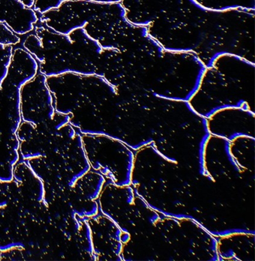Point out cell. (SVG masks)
<instances>
[{
	"label": "cell",
	"instance_id": "obj_3",
	"mask_svg": "<svg viewBox=\"0 0 255 261\" xmlns=\"http://www.w3.org/2000/svg\"><path fill=\"white\" fill-rule=\"evenodd\" d=\"M21 42L16 35L4 23H0V85L7 75L14 47Z\"/></svg>",
	"mask_w": 255,
	"mask_h": 261
},
{
	"label": "cell",
	"instance_id": "obj_2",
	"mask_svg": "<svg viewBox=\"0 0 255 261\" xmlns=\"http://www.w3.org/2000/svg\"><path fill=\"white\" fill-rule=\"evenodd\" d=\"M38 21L37 13L20 0H0V23L6 24L16 35L31 33Z\"/></svg>",
	"mask_w": 255,
	"mask_h": 261
},
{
	"label": "cell",
	"instance_id": "obj_4",
	"mask_svg": "<svg viewBox=\"0 0 255 261\" xmlns=\"http://www.w3.org/2000/svg\"><path fill=\"white\" fill-rule=\"evenodd\" d=\"M29 9H31L37 14H41L56 9L60 6L65 0H20Z\"/></svg>",
	"mask_w": 255,
	"mask_h": 261
},
{
	"label": "cell",
	"instance_id": "obj_1",
	"mask_svg": "<svg viewBox=\"0 0 255 261\" xmlns=\"http://www.w3.org/2000/svg\"><path fill=\"white\" fill-rule=\"evenodd\" d=\"M38 72V63L24 48L13 51L7 75L0 85V181L10 182L20 160L17 130L22 122L20 89Z\"/></svg>",
	"mask_w": 255,
	"mask_h": 261
}]
</instances>
